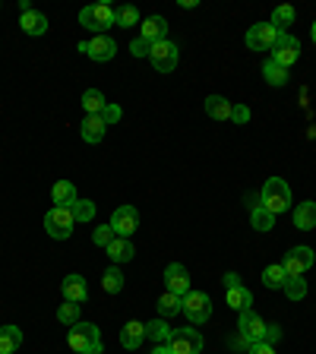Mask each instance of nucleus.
<instances>
[{
  "instance_id": "obj_1",
  "label": "nucleus",
  "mask_w": 316,
  "mask_h": 354,
  "mask_svg": "<svg viewBox=\"0 0 316 354\" xmlns=\"http://www.w3.org/2000/svg\"><path fill=\"white\" fill-rule=\"evenodd\" d=\"M66 345L73 348L76 354H102V332L95 323H76L66 332Z\"/></svg>"
},
{
  "instance_id": "obj_2",
  "label": "nucleus",
  "mask_w": 316,
  "mask_h": 354,
  "mask_svg": "<svg viewBox=\"0 0 316 354\" xmlns=\"http://www.w3.org/2000/svg\"><path fill=\"white\" fill-rule=\"evenodd\" d=\"M80 22H82V29L104 35L111 26H118V10H111L108 3H92V7L80 10Z\"/></svg>"
},
{
  "instance_id": "obj_3",
  "label": "nucleus",
  "mask_w": 316,
  "mask_h": 354,
  "mask_svg": "<svg viewBox=\"0 0 316 354\" xmlns=\"http://www.w3.org/2000/svg\"><path fill=\"white\" fill-rule=\"evenodd\" d=\"M259 206H266L272 215H281L291 209V187L281 180V177H269L263 184V203Z\"/></svg>"
},
{
  "instance_id": "obj_4",
  "label": "nucleus",
  "mask_w": 316,
  "mask_h": 354,
  "mask_svg": "<svg viewBox=\"0 0 316 354\" xmlns=\"http://www.w3.org/2000/svg\"><path fill=\"white\" fill-rule=\"evenodd\" d=\"M73 228H76V218H73V212H70V209L54 206L51 212L44 215V231H48L54 241H66V237L73 234Z\"/></svg>"
},
{
  "instance_id": "obj_5",
  "label": "nucleus",
  "mask_w": 316,
  "mask_h": 354,
  "mask_svg": "<svg viewBox=\"0 0 316 354\" xmlns=\"http://www.w3.org/2000/svg\"><path fill=\"white\" fill-rule=\"evenodd\" d=\"M184 317L190 319L193 326L209 323V317H212V301H209V295H203V291H190V295L184 297Z\"/></svg>"
},
{
  "instance_id": "obj_6",
  "label": "nucleus",
  "mask_w": 316,
  "mask_h": 354,
  "mask_svg": "<svg viewBox=\"0 0 316 354\" xmlns=\"http://www.w3.org/2000/svg\"><path fill=\"white\" fill-rule=\"evenodd\" d=\"M279 35L281 32L275 29L272 22H257V26H250V32H247V48H250V51H272Z\"/></svg>"
},
{
  "instance_id": "obj_7",
  "label": "nucleus",
  "mask_w": 316,
  "mask_h": 354,
  "mask_svg": "<svg viewBox=\"0 0 316 354\" xmlns=\"http://www.w3.org/2000/svg\"><path fill=\"white\" fill-rule=\"evenodd\" d=\"M301 57V41H297L295 35H288V32H281L279 41H275L272 54H269V60L279 66H285V70H291V64Z\"/></svg>"
},
{
  "instance_id": "obj_8",
  "label": "nucleus",
  "mask_w": 316,
  "mask_h": 354,
  "mask_svg": "<svg viewBox=\"0 0 316 354\" xmlns=\"http://www.w3.org/2000/svg\"><path fill=\"white\" fill-rule=\"evenodd\" d=\"M177 57H180V51H177V44L174 41H155L152 44V51H149V60H152V66L158 70V73H171L177 66Z\"/></svg>"
},
{
  "instance_id": "obj_9",
  "label": "nucleus",
  "mask_w": 316,
  "mask_h": 354,
  "mask_svg": "<svg viewBox=\"0 0 316 354\" xmlns=\"http://www.w3.org/2000/svg\"><path fill=\"white\" fill-rule=\"evenodd\" d=\"M313 250H310V247H291V253H288L285 257V275L288 279H304V272H310V266H313Z\"/></svg>"
},
{
  "instance_id": "obj_10",
  "label": "nucleus",
  "mask_w": 316,
  "mask_h": 354,
  "mask_svg": "<svg viewBox=\"0 0 316 354\" xmlns=\"http://www.w3.org/2000/svg\"><path fill=\"white\" fill-rule=\"evenodd\" d=\"M111 228H114L118 237H133V231L140 228V212H136L133 206L114 209V215H111Z\"/></svg>"
},
{
  "instance_id": "obj_11",
  "label": "nucleus",
  "mask_w": 316,
  "mask_h": 354,
  "mask_svg": "<svg viewBox=\"0 0 316 354\" xmlns=\"http://www.w3.org/2000/svg\"><path fill=\"white\" fill-rule=\"evenodd\" d=\"M165 291H171V295H177V297L190 295V272H187L180 263H171L168 269H165Z\"/></svg>"
},
{
  "instance_id": "obj_12",
  "label": "nucleus",
  "mask_w": 316,
  "mask_h": 354,
  "mask_svg": "<svg viewBox=\"0 0 316 354\" xmlns=\"http://www.w3.org/2000/svg\"><path fill=\"white\" fill-rule=\"evenodd\" d=\"M80 51L89 54L92 60H98V64H104V60H111L118 54V44H114V38H108V35H95L92 41H80Z\"/></svg>"
},
{
  "instance_id": "obj_13",
  "label": "nucleus",
  "mask_w": 316,
  "mask_h": 354,
  "mask_svg": "<svg viewBox=\"0 0 316 354\" xmlns=\"http://www.w3.org/2000/svg\"><path fill=\"white\" fill-rule=\"evenodd\" d=\"M266 326H269V323H263V319H259L257 310H243L241 319H237V329H241V335L247 342H263L266 339Z\"/></svg>"
},
{
  "instance_id": "obj_14",
  "label": "nucleus",
  "mask_w": 316,
  "mask_h": 354,
  "mask_svg": "<svg viewBox=\"0 0 316 354\" xmlns=\"http://www.w3.org/2000/svg\"><path fill=\"white\" fill-rule=\"evenodd\" d=\"M171 351L174 354H199L203 351V335H199L196 329H174Z\"/></svg>"
},
{
  "instance_id": "obj_15",
  "label": "nucleus",
  "mask_w": 316,
  "mask_h": 354,
  "mask_svg": "<svg viewBox=\"0 0 316 354\" xmlns=\"http://www.w3.org/2000/svg\"><path fill=\"white\" fill-rule=\"evenodd\" d=\"M60 291H64V297L70 304H82V301H86V295H89V285H86V279H82V275L70 272L64 279V285H60Z\"/></svg>"
},
{
  "instance_id": "obj_16",
  "label": "nucleus",
  "mask_w": 316,
  "mask_h": 354,
  "mask_svg": "<svg viewBox=\"0 0 316 354\" xmlns=\"http://www.w3.org/2000/svg\"><path fill=\"white\" fill-rule=\"evenodd\" d=\"M140 38H146L149 44L165 41V38H168V22H165L162 16H149V19L140 26Z\"/></svg>"
},
{
  "instance_id": "obj_17",
  "label": "nucleus",
  "mask_w": 316,
  "mask_h": 354,
  "mask_svg": "<svg viewBox=\"0 0 316 354\" xmlns=\"http://www.w3.org/2000/svg\"><path fill=\"white\" fill-rule=\"evenodd\" d=\"M104 250H108V259L111 263H130L133 257H136V250H133V241L130 237H114V241L108 243V247H104Z\"/></svg>"
},
{
  "instance_id": "obj_18",
  "label": "nucleus",
  "mask_w": 316,
  "mask_h": 354,
  "mask_svg": "<svg viewBox=\"0 0 316 354\" xmlns=\"http://www.w3.org/2000/svg\"><path fill=\"white\" fill-rule=\"evenodd\" d=\"M142 339H146V323H136V319H130V323L120 329V345H124L127 351H136V348L142 345Z\"/></svg>"
},
{
  "instance_id": "obj_19",
  "label": "nucleus",
  "mask_w": 316,
  "mask_h": 354,
  "mask_svg": "<svg viewBox=\"0 0 316 354\" xmlns=\"http://www.w3.org/2000/svg\"><path fill=\"white\" fill-rule=\"evenodd\" d=\"M80 133H82V140H86V142H102L104 133H108V124H104L102 114H92V118L82 120Z\"/></svg>"
},
{
  "instance_id": "obj_20",
  "label": "nucleus",
  "mask_w": 316,
  "mask_h": 354,
  "mask_svg": "<svg viewBox=\"0 0 316 354\" xmlns=\"http://www.w3.org/2000/svg\"><path fill=\"white\" fill-rule=\"evenodd\" d=\"M51 199H54V206H60V209H70L76 203V184L73 180H57V184L51 187Z\"/></svg>"
},
{
  "instance_id": "obj_21",
  "label": "nucleus",
  "mask_w": 316,
  "mask_h": 354,
  "mask_svg": "<svg viewBox=\"0 0 316 354\" xmlns=\"http://www.w3.org/2000/svg\"><path fill=\"white\" fill-rule=\"evenodd\" d=\"M295 228L297 231H313L316 228V203H313V199L297 203V206H295Z\"/></svg>"
},
{
  "instance_id": "obj_22",
  "label": "nucleus",
  "mask_w": 316,
  "mask_h": 354,
  "mask_svg": "<svg viewBox=\"0 0 316 354\" xmlns=\"http://www.w3.org/2000/svg\"><path fill=\"white\" fill-rule=\"evenodd\" d=\"M19 26H22L26 35H44V32H48V16L38 13V10H26L22 19H19Z\"/></svg>"
},
{
  "instance_id": "obj_23",
  "label": "nucleus",
  "mask_w": 316,
  "mask_h": 354,
  "mask_svg": "<svg viewBox=\"0 0 316 354\" xmlns=\"http://www.w3.org/2000/svg\"><path fill=\"white\" fill-rule=\"evenodd\" d=\"M146 339H152L155 345H171L174 329H171L165 319H152V323H146Z\"/></svg>"
},
{
  "instance_id": "obj_24",
  "label": "nucleus",
  "mask_w": 316,
  "mask_h": 354,
  "mask_svg": "<svg viewBox=\"0 0 316 354\" xmlns=\"http://www.w3.org/2000/svg\"><path fill=\"white\" fill-rule=\"evenodd\" d=\"M231 111H234V104H231L228 98H221V95L206 98V114L212 120H231Z\"/></svg>"
},
{
  "instance_id": "obj_25",
  "label": "nucleus",
  "mask_w": 316,
  "mask_h": 354,
  "mask_svg": "<svg viewBox=\"0 0 316 354\" xmlns=\"http://www.w3.org/2000/svg\"><path fill=\"white\" fill-rule=\"evenodd\" d=\"M19 345H22L19 326H3V329H0V354H13Z\"/></svg>"
},
{
  "instance_id": "obj_26",
  "label": "nucleus",
  "mask_w": 316,
  "mask_h": 354,
  "mask_svg": "<svg viewBox=\"0 0 316 354\" xmlns=\"http://www.w3.org/2000/svg\"><path fill=\"white\" fill-rule=\"evenodd\" d=\"M104 108H108V98H104L98 88H89V92H82V111H86V118H92V114H102Z\"/></svg>"
},
{
  "instance_id": "obj_27",
  "label": "nucleus",
  "mask_w": 316,
  "mask_h": 354,
  "mask_svg": "<svg viewBox=\"0 0 316 354\" xmlns=\"http://www.w3.org/2000/svg\"><path fill=\"white\" fill-rule=\"evenodd\" d=\"M250 304H253V295H250V291H247V288H243V285L228 288V307H231V310H237V313H243V310H253Z\"/></svg>"
},
{
  "instance_id": "obj_28",
  "label": "nucleus",
  "mask_w": 316,
  "mask_h": 354,
  "mask_svg": "<svg viewBox=\"0 0 316 354\" xmlns=\"http://www.w3.org/2000/svg\"><path fill=\"white\" fill-rule=\"evenodd\" d=\"M285 281H288V275H285V266L281 263H272V266H266L263 269V285L266 288H285Z\"/></svg>"
},
{
  "instance_id": "obj_29",
  "label": "nucleus",
  "mask_w": 316,
  "mask_h": 354,
  "mask_svg": "<svg viewBox=\"0 0 316 354\" xmlns=\"http://www.w3.org/2000/svg\"><path fill=\"white\" fill-rule=\"evenodd\" d=\"M102 288L108 291V295H120V291H124V272H120L118 266L104 269V275H102Z\"/></svg>"
},
{
  "instance_id": "obj_30",
  "label": "nucleus",
  "mask_w": 316,
  "mask_h": 354,
  "mask_svg": "<svg viewBox=\"0 0 316 354\" xmlns=\"http://www.w3.org/2000/svg\"><path fill=\"white\" fill-rule=\"evenodd\" d=\"M158 313H162V317L184 313V297H177V295H171V291H165V295L158 297Z\"/></svg>"
},
{
  "instance_id": "obj_31",
  "label": "nucleus",
  "mask_w": 316,
  "mask_h": 354,
  "mask_svg": "<svg viewBox=\"0 0 316 354\" xmlns=\"http://www.w3.org/2000/svg\"><path fill=\"white\" fill-rule=\"evenodd\" d=\"M263 76H266L269 86H285L288 82V70L285 66H279V64H272V60H266L263 64Z\"/></svg>"
},
{
  "instance_id": "obj_32",
  "label": "nucleus",
  "mask_w": 316,
  "mask_h": 354,
  "mask_svg": "<svg viewBox=\"0 0 316 354\" xmlns=\"http://www.w3.org/2000/svg\"><path fill=\"white\" fill-rule=\"evenodd\" d=\"M250 221H253V228L257 231H272V225H275V215L269 212L266 206H257L250 212Z\"/></svg>"
},
{
  "instance_id": "obj_33",
  "label": "nucleus",
  "mask_w": 316,
  "mask_h": 354,
  "mask_svg": "<svg viewBox=\"0 0 316 354\" xmlns=\"http://www.w3.org/2000/svg\"><path fill=\"white\" fill-rule=\"evenodd\" d=\"M269 22H272L279 32H288V26L295 22V7H288V3H285V7H275L272 10V19H269Z\"/></svg>"
},
{
  "instance_id": "obj_34",
  "label": "nucleus",
  "mask_w": 316,
  "mask_h": 354,
  "mask_svg": "<svg viewBox=\"0 0 316 354\" xmlns=\"http://www.w3.org/2000/svg\"><path fill=\"white\" fill-rule=\"evenodd\" d=\"M70 212H73L76 221H92L95 218V203L92 199H76L73 206H70Z\"/></svg>"
},
{
  "instance_id": "obj_35",
  "label": "nucleus",
  "mask_w": 316,
  "mask_h": 354,
  "mask_svg": "<svg viewBox=\"0 0 316 354\" xmlns=\"http://www.w3.org/2000/svg\"><path fill=\"white\" fill-rule=\"evenodd\" d=\"M57 319L64 326H76V323H80V304H70V301L60 304V307H57Z\"/></svg>"
},
{
  "instance_id": "obj_36",
  "label": "nucleus",
  "mask_w": 316,
  "mask_h": 354,
  "mask_svg": "<svg viewBox=\"0 0 316 354\" xmlns=\"http://www.w3.org/2000/svg\"><path fill=\"white\" fill-rule=\"evenodd\" d=\"M136 22H140V10L136 7H120L118 10V26L120 29H133Z\"/></svg>"
},
{
  "instance_id": "obj_37",
  "label": "nucleus",
  "mask_w": 316,
  "mask_h": 354,
  "mask_svg": "<svg viewBox=\"0 0 316 354\" xmlns=\"http://www.w3.org/2000/svg\"><path fill=\"white\" fill-rule=\"evenodd\" d=\"M285 295L291 297V301H301V297L307 295V281L304 279H288L285 281Z\"/></svg>"
},
{
  "instance_id": "obj_38",
  "label": "nucleus",
  "mask_w": 316,
  "mask_h": 354,
  "mask_svg": "<svg viewBox=\"0 0 316 354\" xmlns=\"http://www.w3.org/2000/svg\"><path fill=\"white\" fill-rule=\"evenodd\" d=\"M114 237H118V234H114V228H111V225H102V228H95V234H92V241H95L98 247H108V243L114 241Z\"/></svg>"
},
{
  "instance_id": "obj_39",
  "label": "nucleus",
  "mask_w": 316,
  "mask_h": 354,
  "mask_svg": "<svg viewBox=\"0 0 316 354\" xmlns=\"http://www.w3.org/2000/svg\"><path fill=\"white\" fill-rule=\"evenodd\" d=\"M149 51H152V44H149L146 38H136V41L130 44V54H133V57H149Z\"/></svg>"
},
{
  "instance_id": "obj_40",
  "label": "nucleus",
  "mask_w": 316,
  "mask_h": 354,
  "mask_svg": "<svg viewBox=\"0 0 316 354\" xmlns=\"http://www.w3.org/2000/svg\"><path fill=\"white\" fill-rule=\"evenodd\" d=\"M102 118H104V124H118V120H120V108H118V104H108V108H104L102 111Z\"/></svg>"
},
{
  "instance_id": "obj_41",
  "label": "nucleus",
  "mask_w": 316,
  "mask_h": 354,
  "mask_svg": "<svg viewBox=\"0 0 316 354\" xmlns=\"http://www.w3.org/2000/svg\"><path fill=\"white\" fill-rule=\"evenodd\" d=\"M279 339H281V326H275V323H272V326H266V339H263L266 345H275Z\"/></svg>"
},
{
  "instance_id": "obj_42",
  "label": "nucleus",
  "mask_w": 316,
  "mask_h": 354,
  "mask_svg": "<svg viewBox=\"0 0 316 354\" xmlns=\"http://www.w3.org/2000/svg\"><path fill=\"white\" fill-rule=\"evenodd\" d=\"M231 120H237V124H247V120H250V111L243 108V104H234V111H231Z\"/></svg>"
},
{
  "instance_id": "obj_43",
  "label": "nucleus",
  "mask_w": 316,
  "mask_h": 354,
  "mask_svg": "<svg viewBox=\"0 0 316 354\" xmlns=\"http://www.w3.org/2000/svg\"><path fill=\"white\" fill-rule=\"evenodd\" d=\"M250 354H275V345H266V342H253Z\"/></svg>"
},
{
  "instance_id": "obj_44",
  "label": "nucleus",
  "mask_w": 316,
  "mask_h": 354,
  "mask_svg": "<svg viewBox=\"0 0 316 354\" xmlns=\"http://www.w3.org/2000/svg\"><path fill=\"white\" fill-rule=\"evenodd\" d=\"M221 281H225V288H237V285H241V275H237V272H225V279H221Z\"/></svg>"
},
{
  "instance_id": "obj_45",
  "label": "nucleus",
  "mask_w": 316,
  "mask_h": 354,
  "mask_svg": "<svg viewBox=\"0 0 316 354\" xmlns=\"http://www.w3.org/2000/svg\"><path fill=\"white\" fill-rule=\"evenodd\" d=\"M152 354H174V351H171V345H155Z\"/></svg>"
},
{
  "instance_id": "obj_46",
  "label": "nucleus",
  "mask_w": 316,
  "mask_h": 354,
  "mask_svg": "<svg viewBox=\"0 0 316 354\" xmlns=\"http://www.w3.org/2000/svg\"><path fill=\"white\" fill-rule=\"evenodd\" d=\"M310 35H313V44H316V22H313V29H310Z\"/></svg>"
}]
</instances>
